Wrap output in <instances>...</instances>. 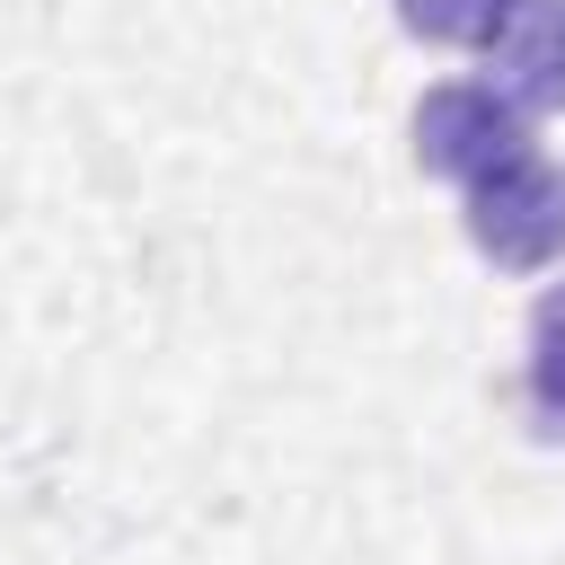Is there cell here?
Returning a JSON list of instances; mask_svg holds the SVG:
<instances>
[{
    "label": "cell",
    "mask_w": 565,
    "mask_h": 565,
    "mask_svg": "<svg viewBox=\"0 0 565 565\" xmlns=\"http://www.w3.org/2000/svg\"><path fill=\"white\" fill-rule=\"evenodd\" d=\"M486 88H503L521 115H556L565 106V0H503L494 35H486Z\"/></svg>",
    "instance_id": "obj_3"
},
{
    "label": "cell",
    "mask_w": 565,
    "mask_h": 565,
    "mask_svg": "<svg viewBox=\"0 0 565 565\" xmlns=\"http://www.w3.org/2000/svg\"><path fill=\"white\" fill-rule=\"evenodd\" d=\"M521 150H530V115H521L503 88H486V79H450V88H433V97L415 106V159H424L433 177L477 185V177H494V168L521 159Z\"/></svg>",
    "instance_id": "obj_2"
},
{
    "label": "cell",
    "mask_w": 565,
    "mask_h": 565,
    "mask_svg": "<svg viewBox=\"0 0 565 565\" xmlns=\"http://www.w3.org/2000/svg\"><path fill=\"white\" fill-rule=\"evenodd\" d=\"M530 406L547 433H565V291H547L530 318Z\"/></svg>",
    "instance_id": "obj_4"
},
{
    "label": "cell",
    "mask_w": 565,
    "mask_h": 565,
    "mask_svg": "<svg viewBox=\"0 0 565 565\" xmlns=\"http://www.w3.org/2000/svg\"><path fill=\"white\" fill-rule=\"evenodd\" d=\"M468 238H477L494 265H512V274L556 265V256H565V168L539 159V150H521V159H503L494 177H477V185H468Z\"/></svg>",
    "instance_id": "obj_1"
},
{
    "label": "cell",
    "mask_w": 565,
    "mask_h": 565,
    "mask_svg": "<svg viewBox=\"0 0 565 565\" xmlns=\"http://www.w3.org/2000/svg\"><path fill=\"white\" fill-rule=\"evenodd\" d=\"M397 18L415 35H433V44H486L494 18H503V0H397Z\"/></svg>",
    "instance_id": "obj_5"
}]
</instances>
